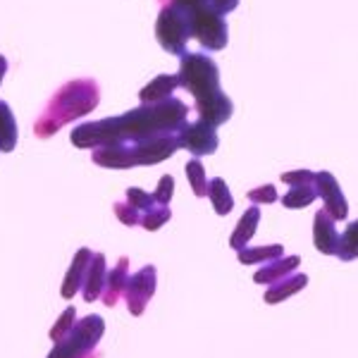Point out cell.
I'll return each mask as SVG.
<instances>
[{"label": "cell", "mask_w": 358, "mask_h": 358, "mask_svg": "<svg viewBox=\"0 0 358 358\" xmlns=\"http://www.w3.org/2000/svg\"><path fill=\"white\" fill-rule=\"evenodd\" d=\"M189 108L179 98H167L160 103H141L134 110L106 117L98 122H84L72 129V143L77 148H101L115 143H138L160 136H175L187 122Z\"/></svg>", "instance_id": "6da1fadb"}, {"label": "cell", "mask_w": 358, "mask_h": 358, "mask_svg": "<svg viewBox=\"0 0 358 358\" xmlns=\"http://www.w3.org/2000/svg\"><path fill=\"white\" fill-rule=\"evenodd\" d=\"M179 86L194 96V110L199 113V120L220 127L232 117V101L220 89V72L213 57L206 53H184L179 57Z\"/></svg>", "instance_id": "7a4b0ae2"}, {"label": "cell", "mask_w": 358, "mask_h": 358, "mask_svg": "<svg viewBox=\"0 0 358 358\" xmlns=\"http://www.w3.org/2000/svg\"><path fill=\"white\" fill-rule=\"evenodd\" d=\"M98 101H101V89L96 79L67 82L38 115V120L34 122V134L38 138H50L72 120L89 115L98 106Z\"/></svg>", "instance_id": "3957f363"}, {"label": "cell", "mask_w": 358, "mask_h": 358, "mask_svg": "<svg viewBox=\"0 0 358 358\" xmlns=\"http://www.w3.org/2000/svg\"><path fill=\"white\" fill-rule=\"evenodd\" d=\"M179 151V141L175 136H160L151 141L138 143H115V146H101L94 151V163L110 170H129L138 165L163 163L170 155Z\"/></svg>", "instance_id": "277c9868"}, {"label": "cell", "mask_w": 358, "mask_h": 358, "mask_svg": "<svg viewBox=\"0 0 358 358\" xmlns=\"http://www.w3.org/2000/svg\"><path fill=\"white\" fill-rule=\"evenodd\" d=\"M106 332V320L101 315H86L77 320L74 330L65 339L55 342L48 358H98L96 346Z\"/></svg>", "instance_id": "5b68a950"}, {"label": "cell", "mask_w": 358, "mask_h": 358, "mask_svg": "<svg viewBox=\"0 0 358 358\" xmlns=\"http://www.w3.org/2000/svg\"><path fill=\"white\" fill-rule=\"evenodd\" d=\"M155 38H158L160 48L167 50L172 55L182 57L187 53L189 38H194L192 22L184 10H179L177 5L160 0V13L155 20Z\"/></svg>", "instance_id": "8992f818"}, {"label": "cell", "mask_w": 358, "mask_h": 358, "mask_svg": "<svg viewBox=\"0 0 358 358\" xmlns=\"http://www.w3.org/2000/svg\"><path fill=\"white\" fill-rule=\"evenodd\" d=\"M192 22L194 38L203 45L206 50H222L229 41V29L224 22V15L217 13L210 3H199L192 10H184Z\"/></svg>", "instance_id": "52a82bcc"}, {"label": "cell", "mask_w": 358, "mask_h": 358, "mask_svg": "<svg viewBox=\"0 0 358 358\" xmlns=\"http://www.w3.org/2000/svg\"><path fill=\"white\" fill-rule=\"evenodd\" d=\"M179 148H187L194 158L201 155H213L217 151V131L213 124L203 122V120H196V122H184L182 129L177 131Z\"/></svg>", "instance_id": "ba28073f"}, {"label": "cell", "mask_w": 358, "mask_h": 358, "mask_svg": "<svg viewBox=\"0 0 358 358\" xmlns=\"http://www.w3.org/2000/svg\"><path fill=\"white\" fill-rule=\"evenodd\" d=\"M282 182L289 184V192L282 196V206L289 210H299V208L310 206L317 199L315 189V172L310 170H294L282 175Z\"/></svg>", "instance_id": "9c48e42d"}, {"label": "cell", "mask_w": 358, "mask_h": 358, "mask_svg": "<svg viewBox=\"0 0 358 358\" xmlns=\"http://www.w3.org/2000/svg\"><path fill=\"white\" fill-rule=\"evenodd\" d=\"M155 294V268L153 265H143L138 273L129 277V285L124 292V301L131 315H141L146 310L148 301Z\"/></svg>", "instance_id": "30bf717a"}, {"label": "cell", "mask_w": 358, "mask_h": 358, "mask_svg": "<svg viewBox=\"0 0 358 358\" xmlns=\"http://www.w3.org/2000/svg\"><path fill=\"white\" fill-rule=\"evenodd\" d=\"M315 189H317V196L322 199V203H325L322 210L330 213L334 220H346L349 206H346V199H344V194H342V189H339V182L334 179V175H330V172H317Z\"/></svg>", "instance_id": "8fae6325"}, {"label": "cell", "mask_w": 358, "mask_h": 358, "mask_svg": "<svg viewBox=\"0 0 358 358\" xmlns=\"http://www.w3.org/2000/svg\"><path fill=\"white\" fill-rule=\"evenodd\" d=\"M313 241L315 248L325 256H337L339 253V244H342V236L337 232V220L325 210H317L315 213V220H313Z\"/></svg>", "instance_id": "7c38bea8"}, {"label": "cell", "mask_w": 358, "mask_h": 358, "mask_svg": "<svg viewBox=\"0 0 358 358\" xmlns=\"http://www.w3.org/2000/svg\"><path fill=\"white\" fill-rule=\"evenodd\" d=\"M91 261H94V253H91L89 248H79V251L74 253L72 265H69L65 280H62V287H60L62 299H74V294L82 292Z\"/></svg>", "instance_id": "4fadbf2b"}, {"label": "cell", "mask_w": 358, "mask_h": 358, "mask_svg": "<svg viewBox=\"0 0 358 358\" xmlns=\"http://www.w3.org/2000/svg\"><path fill=\"white\" fill-rule=\"evenodd\" d=\"M129 258L122 256L117 261V265L108 273V282H106V289H103V303L108 308H113L115 303L120 301V296H124L127 292V285H129Z\"/></svg>", "instance_id": "5bb4252c"}, {"label": "cell", "mask_w": 358, "mask_h": 358, "mask_svg": "<svg viewBox=\"0 0 358 358\" xmlns=\"http://www.w3.org/2000/svg\"><path fill=\"white\" fill-rule=\"evenodd\" d=\"M108 282V263L103 253H94V261L89 265V273H86V282L82 287L84 301H98L103 296V289H106Z\"/></svg>", "instance_id": "9a60e30c"}, {"label": "cell", "mask_w": 358, "mask_h": 358, "mask_svg": "<svg viewBox=\"0 0 358 358\" xmlns=\"http://www.w3.org/2000/svg\"><path fill=\"white\" fill-rule=\"evenodd\" d=\"M299 263H301V258L299 256H287V258L282 256L273 263H265L263 268L253 275V280H256V285H275V282L294 275V270L299 268Z\"/></svg>", "instance_id": "2e32d148"}, {"label": "cell", "mask_w": 358, "mask_h": 358, "mask_svg": "<svg viewBox=\"0 0 358 358\" xmlns=\"http://www.w3.org/2000/svg\"><path fill=\"white\" fill-rule=\"evenodd\" d=\"M258 222H261V208L251 206L244 215H241V220L236 222V229H234L232 239H229V246H232L236 253L244 251L248 246V241L253 239V234H256V229H258Z\"/></svg>", "instance_id": "e0dca14e"}, {"label": "cell", "mask_w": 358, "mask_h": 358, "mask_svg": "<svg viewBox=\"0 0 358 358\" xmlns=\"http://www.w3.org/2000/svg\"><path fill=\"white\" fill-rule=\"evenodd\" d=\"M177 89H179L177 74H160V77H155L153 82H148L138 91V98H141V103H160L172 98V91Z\"/></svg>", "instance_id": "ac0fdd59"}, {"label": "cell", "mask_w": 358, "mask_h": 358, "mask_svg": "<svg viewBox=\"0 0 358 358\" xmlns=\"http://www.w3.org/2000/svg\"><path fill=\"white\" fill-rule=\"evenodd\" d=\"M306 285H308V277L306 275H289V277H285V280L275 282V285L265 292V301H268L270 306L282 303L289 296H294L296 292L306 289Z\"/></svg>", "instance_id": "d6986e66"}, {"label": "cell", "mask_w": 358, "mask_h": 358, "mask_svg": "<svg viewBox=\"0 0 358 358\" xmlns=\"http://www.w3.org/2000/svg\"><path fill=\"white\" fill-rule=\"evenodd\" d=\"M17 146V122L10 106L0 101V151L10 153Z\"/></svg>", "instance_id": "ffe728a7"}, {"label": "cell", "mask_w": 358, "mask_h": 358, "mask_svg": "<svg viewBox=\"0 0 358 358\" xmlns=\"http://www.w3.org/2000/svg\"><path fill=\"white\" fill-rule=\"evenodd\" d=\"M208 199L213 201V208H215L217 215H229L234 208V199L232 194H229V187L227 182H224L222 177H215L210 179V189H208Z\"/></svg>", "instance_id": "44dd1931"}, {"label": "cell", "mask_w": 358, "mask_h": 358, "mask_svg": "<svg viewBox=\"0 0 358 358\" xmlns=\"http://www.w3.org/2000/svg\"><path fill=\"white\" fill-rule=\"evenodd\" d=\"M285 256V248L280 244H270V246H256V248H244L239 251V263L244 265H253V263H273L277 258Z\"/></svg>", "instance_id": "7402d4cb"}, {"label": "cell", "mask_w": 358, "mask_h": 358, "mask_svg": "<svg viewBox=\"0 0 358 358\" xmlns=\"http://www.w3.org/2000/svg\"><path fill=\"white\" fill-rule=\"evenodd\" d=\"M184 170H187V179H189V184H192V192H194L196 196H199V199H203V196H208L210 182L206 179V167L201 165V160H199V158L189 160Z\"/></svg>", "instance_id": "603a6c76"}, {"label": "cell", "mask_w": 358, "mask_h": 358, "mask_svg": "<svg viewBox=\"0 0 358 358\" xmlns=\"http://www.w3.org/2000/svg\"><path fill=\"white\" fill-rule=\"evenodd\" d=\"M339 261L349 263L358 258V220L351 222L342 234V244H339Z\"/></svg>", "instance_id": "cb8c5ba5"}, {"label": "cell", "mask_w": 358, "mask_h": 358, "mask_svg": "<svg viewBox=\"0 0 358 358\" xmlns=\"http://www.w3.org/2000/svg\"><path fill=\"white\" fill-rule=\"evenodd\" d=\"M74 325H77V308H74V306H69V308L62 310V315L57 317L55 325L50 327V339H53V342L65 339L67 334L74 330Z\"/></svg>", "instance_id": "d4e9b609"}, {"label": "cell", "mask_w": 358, "mask_h": 358, "mask_svg": "<svg viewBox=\"0 0 358 358\" xmlns=\"http://www.w3.org/2000/svg\"><path fill=\"white\" fill-rule=\"evenodd\" d=\"M127 201H129L134 208H138V210H141V215H148V213L155 210V208L160 206L158 201H155L153 194H146V192H141V189H136V187L127 189ZM141 220H143V217H141Z\"/></svg>", "instance_id": "484cf974"}, {"label": "cell", "mask_w": 358, "mask_h": 358, "mask_svg": "<svg viewBox=\"0 0 358 358\" xmlns=\"http://www.w3.org/2000/svg\"><path fill=\"white\" fill-rule=\"evenodd\" d=\"M115 215H117V220L127 224V227H136V224H141V210L134 208L129 203V201H117L115 203Z\"/></svg>", "instance_id": "4316f807"}, {"label": "cell", "mask_w": 358, "mask_h": 358, "mask_svg": "<svg viewBox=\"0 0 358 358\" xmlns=\"http://www.w3.org/2000/svg\"><path fill=\"white\" fill-rule=\"evenodd\" d=\"M172 217V210H170V206H158L155 210H151L148 215H143V220H141V227L143 229H148V232H155V229H160L163 224L170 220Z\"/></svg>", "instance_id": "83f0119b"}, {"label": "cell", "mask_w": 358, "mask_h": 358, "mask_svg": "<svg viewBox=\"0 0 358 358\" xmlns=\"http://www.w3.org/2000/svg\"><path fill=\"white\" fill-rule=\"evenodd\" d=\"M248 201L256 206H263V203H275L277 201V189L273 184H263V187H256L248 192Z\"/></svg>", "instance_id": "f1b7e54d"}, {"label": "cell", "mask_w": 358, "mask_h": 358, "mask_svg": "<svg viewBox=\"0 0 358 358\" xmlns=\"http://www.w3.org/2000/svg\"><path fill=\"white\" fill-rule=\"evenodd\" d=\"M172 194H175V177H172V175H165V177H160V182H158V189H155V192H153L155 201H158L160 206H170V201H172Z\"/></svg>", "instance_id": "f546056e"}, {"label": "cell", "mask_w": 358, "mask_h": 358, "mask_svg": "<svg viewBox=\"0 0 358 358\" xmlns=\"http://www.w3.org/2000/svg\"><path fill=\"white\" fill-rule=\"evenodd\" d=\"M208 3H210L220 15H227V13H232L236 5H239V0H208Z\"/></svg>", "instance_id": "4dcf8cb0"}, {"label": "cell", "mask_w": 358, "mask_h": 358, "mask_svg": "<svg viewBox=\"0 0 358 358\" xmlns=\"http://www.w3.org/2000/svg\"><path fill=\"white\" fill-rule=\"evenodd\" d=\"M5 72H8V57H5V55H0V84H3Z\"/></svg>", "instance_id": "1f68e13d"}]
</instances>
